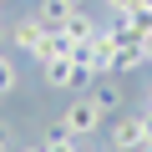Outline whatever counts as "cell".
<instances>
[{"mask_svg":"<svg viewBox=\"0 0 152 152\" xmlns=\"http://www.w3.org/2000/svg\"><path fill=\"white\" fill-rule=\"evenodd\" d=\"M0 152H10V127L0 122Z\"/></svg>","mask_w":152,"mask_h":152,"instance_id":"5bb4252c","label":"cell"},{"mask_svg":"<svg viewBox=\"0 0 152 152\" xmlns=\"http://www.w3.org/2000/svg\"><path fill=\"white\" fill-rule=\"evenodd\" d=\"M142 51H147V66H152V36H147V41H142Z\"/></svg>","mask_w":152,"mask_h":152,"instance_id":"2e32d148","label":"cell"},{"mask_svg":"<svg viewBox=\"0 0 152 152\" xmlns=\"http://www.w3.org/2000/svg\"><path fill=\"white\" fill-rule=\"evenodd\" d=\"M102 5H107L112 15H122V10H132V5H137V0H102Z\"/></svg>","mask_w":152,"mask_h":152,"instance_id":"4fadbf2b","label":"cell"},{"mask_svg":"<svg viewBox=\"0 0 152 152\" xmlns=\"http://www.w3.org/2000/svg\"><path fill=\"white\" fill-rule=\"evenodd\" d=\"M137 5H142V10H152V0H137Z\"/></svg>","mask_w":152,"mask_h":152,"instance_id":"d6986e66","label":"cell"},{"mask_svg":"<svg viewBox=\"0 0 152 152\" xmlns=\"http://www.w3.org/2000/svg\"><path fill=\"white\" fill-rule=\"evenodd\" d=\"M5 91H15V61L0 51V96H5Z\"/></svg>","mask_w":152,"mask_h":152,"instance_id":"8fae6325","label":"cell"},{"mask_svg":"<svg viewBox=\"0 0 152 152\" xmlns=\"http://www.w3.org/2000/svg\"><path fill=\"white\" fill-rule=\"evenodd\" d=\"M137 152H152V142H142V147H137Z\"/></svg>","mask_w":152,"mask_h":152,"instance_id":"ffe728a7","label":"cell"},{"mask_svg":"<svg viewBox=\"0 0 152 152\" xmlns=\"http://www.w3.org/2000/svg\"><path fill=\"white\" fill-rule=\"evenodd\" d=\"M117 20H122V26H127V31H132L137 41H147V36H152V10H142V5H132V10H122Z\"/></svg>","mask_w":152,"mask_h":152,"instance_id":"9c48e42d","label":"cell"},{"mask_svg":"<svg viewBox=\"0 0 152 152\" xmlns=\"http://www.w3.org/2000/svg\"><path fill=\"white\" fill-rule=\"evenodd\" d=\"M41 76H46V86H51V91H71L76 61H71V56H51V61H41Z\"/></svg>","mask_w":152,"mask_h":152,"instance_id":"8992f818","label":"cell"},{"mask_svg":"<svg viewBox=\"0 0 152 152\" xmlns=\"http://www.w3.org/2000/svg\"><path fill=\"white\" fill-rule=\"evenodd\" d=\"M86 96L102 107V117H117V112H122V102H127V86L117 81V76H96V86H91Z\"/></svg>","mask_w":152,"mask_h":152,"instance_id":"3957f363","label":"cell"},{"mask_svg":"<svg viewBox=\"0 0 152 152\" xmlns=\"http://www.w3.org/2000/svg\"><path fill=\"white\" fill-rule=\"evenodd\" d=\"M41 147H46V152H86L81 137H71V132H61V127H51V137H46Z\"/></svg>","mask_w":152,"mask_h":152,"instance_id":"30bf717a","label":"cell"},{"mask_svg":"<svg viewBox=\"0 0 152 152\" xmlns=\"http://www.w3.org/2000/svg\"><path fill=\"white\" fill-rule=\"evenodd\" d=\"M5 46H10V31H5V26H0V51H5Z\"/></svg>","mask_w":152,"mask_h":152,"instance_id":"9a60e30c","label":"cell"},{"mask_svg":"<svg viewBox=\"0 0 152 152\" xmlns=\"http://www.w3.org/2000/svg\"><path fill=\"white\" fill-rule=\"evenodd\" d=\"M46 41H51V31L41 26V15H36V10H31L26 20H15V26H10V46H15V51H26L31 61H41V56H46Z\"/></svg>","mask_w":152,"mask_h":152,"instance_id":"7a4b0ae2","label":"cell"},{"mask_svg":"<svg viewBox=\"0 0 152 152\" xmlns=\"http://www.w3.org/2000/svg\"><path fill=\"white\" fill-rule=\"evenodd\" d=\"M71 10H76V5H66V0H41V5H36V15H41V26H46V31H61Z\"/></svg>","mask_w":152,"mask_h":152,"instance_id":"52a82bcc","label":"cell"},{"mask_svg":"<svg viewBox=\"0 0 152 152\" xmlns=\"http://www.w3.org/2000/svg\"><path fill=\"white\" fill-rule=\"evenodd\" d=\"M66 5H76V10H81V5H86V0H66Z\"/></svg>","mask_w":152,"mask_h":152,"instance_id":"ac0fdd59","label":"cell"},{"mask_svg":"<svg viewBox=\"0 0 152 152\" xmlns=\"http://www.w3.org/2000/svg\"><path fill=\"white\" fill-rule=\"evenodd\" d=\"M61 36H66L71 46H86V41H96V36H102V26H96V15H91V10L81 5V10H71V15H66Z\"/></svg>","mask_w":152,"mask_h":152,"instance_id":"5b68a950","label":"cell"},{"mask_svg":"<svg viewBox=\"0 0 152 152\" xmlns=\"http://www.w3.org/2000/svg\"><path fill=\"white\" fill-rule=\"evenodd\" d=\"M137 127H142V137L152 142V107H142V112H137Z\"/></svg>","mask_w":152,"mask_h":152,"instance_id":"7c38bea8","label":"cell"},{"mask_svg":"<svg viewBox=\"0 0 152 152\" xmlns=\"http://www.w3.org/2000/svg\"><path fill=\"white\" fill-rule=\"evenodd\" d=\"M20 152H46V147H41V142H36V147H20Z\"/></svg>","mask_w":152,"mask_h":152,"instance_id":"e0dca14e","label":"cell"},{"mask_svg":"<svg viewBox=\"0 0 152 152\" xmlns=\"http://www.w3.org/2000/svg\"><path fill=\"white\" fill-rule=\"evenodd\" d=\"M102 122H107V117H102V107H96L91 96H76V102H71V107L61 112V122H56V127H61V132H71V137H81V142H86L91 132H102Z\"/></svg>","mask_w":152,"mask_h":152,"instance_id":"6da1fadb","label":"cell"},{"mask_svg":"<svg viewBox=\"0 0 152 152\" xmlns=\"http://www.w3.org/2000/svg\"><path fill=\"white\" fill-rule=\"evenodd\" d=\"M137 66H147V51H142V41H127V46H117V76H132Z\"/></svg>","mask_w":152,"mask_h":152,"instance_id":"ba28073f","label":"cell"},{"mask_svg":"<svg viewBox=\"0 0 152 152\" xmlns=\"http://www.w3.org/2000/svg\"><path fill=\"white\" fill-rule=\"evenodd\" d=\"M147 137H142V127H137V117H117L112 127H107V147L112 152H137Z\"/></svg>","mask_w":152,"mask_h":152,"instance_id":"277c9868","label":"cell"}]
</instances>
